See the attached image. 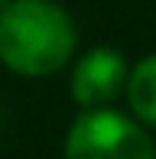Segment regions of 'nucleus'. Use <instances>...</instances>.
Returning a JSON list of instances; mask_svg holds the SVG:
<instances>
[{
  "label": "nucleus",
  "mask_w": 156,
  "mask_h": 159,
  "mask_svg": "<svg viewBox=\"0 0 156 159\" xmlns=\"http://www.w3.org/2000/svg\"><path fill=\"white\" fill-rule=\"evenodd\" d=\"M75 39L72 16L52 0H13L0 16V62L23 78L65 68Z\"/></svg>",
  "instance_id": "obj_1"
},
{
  "label": "nucleus",
  "mask_w": 156,
  "mask_h": 159,
  "mask_svg": "<svg viewBox=\"0 0 156 159\" xmlns=\"http://www.w3.org/2000/svg\"><path fill=\"white\" fill-rule=\"evenodd\" d=\"M65 159H156V146L137 120L101 107L75 117L65 136Z\"/></svg>",
  "instance_id": "obj_2"
},
{
  "label": "nucleus",
  "mask_w": 156,
  "mask_h": 159,
  "mask_svg": "<svg viewBox=\"0 0 156 159\" xmlns=\"http://www.w3.org/2000/svg\"><path fill=\"white\" fill-rule=\"evenodd\" d=\"M127 81L130 68L124 55L111 46H94L72 68V98L85 111H101L111 101H117L120 91H127Z\"/></svg>",
  "instance_id": "obj_3"
},
{
  "label": "nucleus",
  "mask_w": 156,
  "mask_h": 159,
  "mask_svg": "<svg viewBox=\"0 0 156 159\" xmlns=\"http://www.w3.org/2000/svg\"><path fill=\"white\" fill-rule=\"evenodd\" d=\"M127 104L140 124L156 127V55H146L130 68Z\"/></svg>",
  "instance_id": "obj_4"
},
{
  "label": "nucleus",
  "mask_w": 156,
  "mask_h": 159,
  "mask_svg": "<svg viewBox=\"0 0 156 159\" xmlns=\"http://www.w3.org/2000/svg\"><path fill=\"white\" fill-rule=\"evenodd\" d=\"M10 3H13V0H0V16H3V10H7Z\"/></svg>",
  "instance_id": "obj_5"
}]
</instances>
